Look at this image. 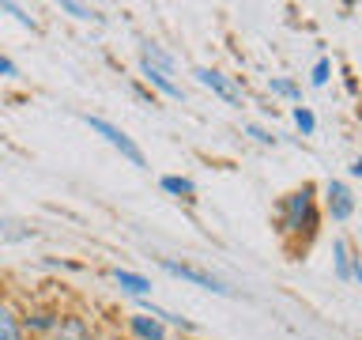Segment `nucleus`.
<instances>
[{
	"instance_id": "nucleus-24",
	"label": "nucleus",
	"mask_w": 362,
	"mask_h": 340,
	"mask_svg": "<svg viewBox=\"0 0 362 340\" xmlns=\"http://www.w3.org/2000/svg\"><path fill=\"white\" fill-rule=\"evenodd\" d=\"M362 174V163H358V159H351V166H347V178H358Z\"/></svg>"
},
{
	"instance_id": "nucleus-5",
	"label": "nucleus",
	"mask_w": 362,
	"mask_h": 340,
	"mask_svg": "<svg viewBox=\"0 0 362 340\" xmlns=\"http://www.w3.org/2000/svg\"><path fill=\"white\" fill-rule=\"evenodd\" d=\"M192 79L204 87V91H211L215 98H223L226 106H245V87L238 84L234 76H226L223 68H211V64H197L192 68Z\"/></svg>"
},
{
	"instance_id": "nucleus-7",
	"label": "nucleus",
	"mask_w": 362,
	"mask_h": 340,
	"mask_svg": "<svg viewBox=\"0 0 362 340\" xmlns=\"http://www.w3.org/2000/svg\"><path fill=\"white\" fill-rule=\"evenodd\" d=\"M332 276L339 283H347V288L362 283V254L355 249V242H351L347 234L332 238Z\"/></svg>"
},
{
	"instance_id": "nucleus-3",
	"label": "nucleus",
	"mask_w": 362,
	"mask_h": 340,
	"mask_svg": "<svg viewBox=\"0 0 362 340\" xmlns=\"http://www.w3.org/2000/svg\"><path fill=\"white\" fill-rule=\"evenodd\" d=\"M158 268H163L166 276H174V280H185V283H192V288H200V291L223 295V299H230V295H234V288H230V283H226L223 276H215L211 268H200V265H192V261L158 257Z\"/></svg>"
},
{
	"instance_id": "nucleus-4",
	"label": "nucleus",
	"mask_w": 362,
	"mask_h": 340,
	"mask_svg": "<svg viewBox=\"0 0 362 340\" xmlns=\"http://www.w3.org/2000/svg\"><path fill=\"white\" fill-rule=\"evenodd\" d=\"M83 121H87V129H90V132H98L102 140H106V144L113 147V152H117V155L124 159V163H132V166H140V170L147 166V155H144V147L136 144V140H132V136L121 129L117 121H110V118H98V113H87Z\"/></svg>"
},
{
	"instance_id": "nucleus-21",
	"label": "nucleus",
	"mask_w": 362,
	"mask_h": 340,
	"mask_svg": "<svg viewBox=\"0 0 362 340\" xmlns=\"http://www.w3.org/2000/svg\"><path fill=\"white\" fill-rule=\"evenodd\" d=\"M42 265H45V268H64V272H83V265H79V261H57V257H45Z\"/></svg>"
},
{
	"instance_id": "nucleus-17",
	"label": "nucleus",
	"mask_w": 362,
	"mask_h": 340,
	"mask_svg": "<svg viewBox=\"0 0 362 340\" xmlns=\"http://www.w3.org/2000/svg\"><path fill=\"white\" fill-rule=\"evenodd\" d=\"M61 11H64V16H72V19H79V23H106V16H102L98 8L79 4V0H61Z\"/></svg>"
},
{
	"instance_id": "nucleus-10",
	"label": "nucleus",
	"mask_w": 362,
	"mask_h": 340,
	"mask_svg": "<svg viewBox=\"0 0 362 340\" xmlns=\"http://www.w3.org/2000/svg\"><path fill=\"white\" fill-rule=\"evenodd\" d=\"M49 340H95V325L76 310H61V322L49 333Z\"/></svg>"
},
{
	"instance_id": "nucleus-12",
	"label": "nucleus",
	"mask_w": 362,
	"mask_h": 340,
	"mask_svg": "<svg viewBox=\"0 0 362 340\" xmlns=\"http://www.w3.org/2000/svg\"><path fill=\"white\" fill-rule=\"evenodd\" d=\"M110 276L124 295H132V299H151V291H155L151 276H144V272H136V268H113Z\"/></svg>"
},
{
	"instance_id": "nucleus-11",
	"label": "nucleus",
	"mask_w": 362,
	"mask_h": 340,
	"mask_svg": "<svg viewBox=\"0 0 362 340\" xmlns=\"http://www.w3.org/2000/svg\"><path fill=\"white\" fill-rule=\"evenodd\" d=\"M140 64H151V68H158V72H166V76H177V57L170 53L163 42H155V38L140 42Z\"/></svg>"
},
{
	"instance_id": "nucleus-13",
	"label": "nucleus",
	"mask_w": 362,
	"mask_h": 340,
	"mask_svg": "<svg viewBox=\"0 0 362 340\" xmlns=\"http://www.w3.org/2000/svg\"><path fill=\"white\" fill-rule=\"evenodd\" d=\"M0 340H30L23 333V322H19V306L0 295Z\"/></svg>"
},
{
	"instance_id": "nucleus-16",
	"label": "nucleus",
	"mask_w": 362,
	"mask_h": 340,
	"mask_svg": "<svg viewBox=\"0 0 362 340\" xmlns=\"http://www.w3.org/2000/svg\"><path fill=\"white\" fill-rule=\"evenodd\" d=\"M0 16H11L19 27H27V30H34V34L42 30V23L34 19V11H27L23 4H16V0H0Z\"/></svg>"
},
{
	"instance_id": "nucleus-15",
	"label": "nucleus",
	"mask_w": 362,
	"mask_h": 340,
	"mask_svg": "<svg viewBox=\"0 0 362 340\" xmlns=\"http://www.w3.org/2000/svg\"><path fill=\"white\" fill-rule=\"evenodd\" d=\"M264 87H268V95H272V98H283V102H302V84H298V79H291V76H272Z\"/></svg>"
},
{
	"instance_id": "nucleus-22",
	"label": "nucleus",
	"mask_w": 362,
	"mask_h": 340,
	"mask_svg": "<svg viewBox=\"0 0 362 340\" xmlns=\"http://www.w3.org/2000/svg\"><path fill=\"white\" fill-rule=\"evenodd\" d=\"M16 76H19V64L11 61V57L0 53V79H16Z\"/></svg>"
},
{
	"instance_id": "nucleus-1",
	"label": "nucleus",
	"mask_w": 362,
	"mask_h": 340,
	"mask_svg": "<svg viewBox=\"0 0 362 340\" xmlns=\"http://www.w3.org/2000/svg\"><path fill=\"white\" fill-rule=\"evenodd\" d=\"M321 200H317V186L302 181L291 193H283L276 200V234L283 238L287 249H302L310 246L317 231H321Z\"/></svg>"
},
{
	"instance_id": "nucleus-14",
	"label": "nucleus",
	"mask_w": 362,
	"mask_h": 340,
	"mask_svg": "<svg viewBox=\"0 0 362 340\" xmlns=\"http://www.w3.org/2000/svg\"><path fill=\"white\" fill-rule=\"evenodd\" d=\"M158 189L166 193V197H177V200H197V181L185 178V174H163L158 178Z\"/></svg>"
},
{
	"instance_id": "nucleus-25",
	"label": "nucleus",
	"mask_w": 362,
	"mask_h": 340,
	"mask_svg": "<svg viewBox=\"0 0 362 340\" xmlns=\"http://www.w3.org/2000/svg\"><path fill=\"white\" fill-rule=\"evenodd\" d=\"M170 340H185V336H170Z\"/></svg>"
},
{
	"instance_id": "nucleus-9",
	"label": "nucleus",
	"mask_w": 362,
	"mask_h": 340,
	"mask_svg": "<svg viewBox=\"0 0 362 340\" xmlns=\"http://www.w3.org/2000/svg\"><path fill=\"white\" fill-rule=\"evenodd\" d=\"M124 333H129V340H170V329L158 322V317L136 310L124 317Z\"/></svg>"
},
{
	"instance_id": "nucleus-20",
	"label": "nucleus",
	"mask_w": 362,
	"mask_h": 340,
	"mask_svg": "<svg viewBox=\"0 0 362 340\" xmlns=\"http://www.w3.org/2000/svg\"><path fill=\"white\" fill-rule=\"evenodd\" d=\"M242 132H245V136H253L260 147H276V144H279V136L272 132V129H264V125H257V121H245V125H242Z\"/></svg>"
},
{
	"instance_id": "nucleus-19",
	"label": "nucleus",
	"mask_w": 362,
	"mask_h": 340,
	"mask_svg": "<svg viewBox=\"0 0 362 340\" xmlns=\"http://www.w3.org/2000/svg\"><path fill=\"white\" fill-rule=\"evenodd\" d=\"M332 57H317L313 68H310V87H328V79H332Z\"/></svg>"
},
{
	"instance_id": "nucleus-6",
	"label": "nucleus",
	"mask_w": 362,
	"mask_h": 340,
	"mask_svg": "<svg viewBox=\"0 0 362 340\" xmlns=\"http://www.w3.org/2000/svg\"><path fill=\"white\" fill-rule=\"evenodd\" d=\"M19 322H23V333H27L30 340H49V333L57 329V322H61V306L57 302H27L19 310Z\"/></svg>"
},
{
	"instance_id": "nucleus-8",
	"label": "nucleus",
	"mask_w": 362,
	"mask_h": 340,
	"mask_svg": "<svg viewBox=\"0 0 362 340\" xmlns=\"http://www.w3.org/2000/svg\"><path fill=\"white\" fill-rule=\"evenodd\" d=\"M140 76H144V87L151 91L155 98H170V102H185V87H181V84H177L174 76L158 72V68H151V64H140Z\"/></svg>"
},
{
	"instance_id": "nucleus-2",
	"label": "nucleus",
	"mask_w": 362,
	"mask_h": 340,
	"mask_svg": "<svg viewBox=\"0 0 362 340\" xmlns=\"http://www.w3.org/2000/svg\"><path fill=\"white\" fill-rule=\"evenodd\" d=\"M317 200H321V215H328L336 227L351 223L355 212H358L355 189H351V181H344V178H328L325 186L317 189Z\"/></svg>"
},
{
	"instance_id": "nucleus-18",
	"label": "nucleus",
	"mask_w": 362,
	"mask_h": 340,
	"mask_svg": "<svg viewBox=\"0 0 362 340\" xmlns=\"http://www.w3.org/2000/svg\"><path fill=\"white\" fill-rule=\"evenodd\" d=\"M291 121H294V129H298L302 136H313L317 132V113L310 106H294L291 110Z\"/></svg>"
},
{
	"instance_id": "nucleus-23",
	"label": "nucleus",
	"mask_w": 362,
	"mask_h": 340,
	"mask_svg": "<svg viewBox=\"0 0 362 340\" xmlns=\"http://www.w3.org/2000/svg\"><path fill=\"white\" fill-rule=\"evenodd\" d=\"M132 95H136V98H140V102H144V106H158V98H155V95H151V91H147L144 84H132Z\"/></svg>"
}]
</instances>
